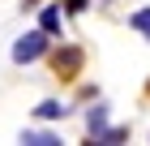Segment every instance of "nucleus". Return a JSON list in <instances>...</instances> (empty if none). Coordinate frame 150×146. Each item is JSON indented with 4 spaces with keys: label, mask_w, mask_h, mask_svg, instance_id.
<instances>
[{
    "label": "nucleus",
    "mask_w": 150,
    "mask_h": 146,
    "mask_svg": "<svg viewBox=\"0 0 150 146\" xmlns=\"http://www.w3.org/2000/svg\"><path fill=\"white\" fill-rule=\"evenodd\" d=\"M47 52V30H30V34H22L17 43H13V60L17 65H30V60H39Z\"/></svg>",
    "instance_id": "f257e3e1"
},
{
    "label": "nucleus",
    "mask_w": 150,
    "mask_h": 146,
    "mask_svg": "<svg viewBox=\"0 0 150 146\" xmlns=\"http://www.w3.org/2000/svg\"><path fill=\"white\" fill-rule=\"evenodd\" d=\"M64 112H69V108H64V103H56V99H43V103L35 108V116H39V120H60Z\"/></svg>",
    "instance_id": "f03ea898"
},
{
    "label": "nucleus",
    "mask_w": 150,
    "mask_h": 146,
    "mask_svg": "<svg viewBox=\"0 0 150 146\" xmlns=\"http://www.w3.org/2000/svg\"><path fill=\"white\" fill-rule=\"evenodd\" d=\"M39 30H47V34L60 30V9H56V4H47V9L39 13Z\"/></svg>",
    "instance_id": "7ed1b4c3"
},
{
    "label": "nucleus",
    "mask_w": 150,
    "mask_h": 146,
    "mask_svg": "<svg viewBox=\"0 0 150 146\" xmlns=\"http://www.w3.org/2000/svg\"><path fill=\"white\" fill-rule=\"evenodd\" d=\"M86 125H90V133L99 137V133H103V129H107V108H94V112L86 116Z\"/></svg>",
    "instance_id": "20e7f679"
},
{
    "label": "nucleus",
    "mask_w": 150,
    "mask_h": 146,
    "mask_svg": "<svg viewBox=\"0 0 150 146\" xmlns=\"http://www.w3.org/2000/svg\"><path fill=\"white\" fill-rule=\"evenodd\" d=\"M129 26H133V30H142V34L150 39V9H137L133 17H129Z\"/></svg>",
    "instance_id": "39448f33"
},
{
    "label": "nucleus",
    "mask_w": 150,
    "mask_h": 146,
    "mask_svg": "<svg viewBox=\"0 0 150 146\" xmlns=\"http://www.w3.org/2000/svg\"><path fill=\"white\" fill-rule=\"evenodd\" d=\"M22 142H30V146H56V137L52 133H22Z\"/></svg>",
    "instance_id": "423d86ee"
},
{
    "label": "nucleus",
    "mask_w": 150,
    "mask_h": 146,
    "mask_svg": "<svg viewBox=\"0 0 150 146\" xmlns=\"http://www.w3.org/2000/svg\"><path fill=\"white\" fill-rule=\"evenodd\" d=\"M86 4H90V0H69V13H81Z\"/></svg>",
    "instance_id": "0eeeda50"
}]
</instances>
